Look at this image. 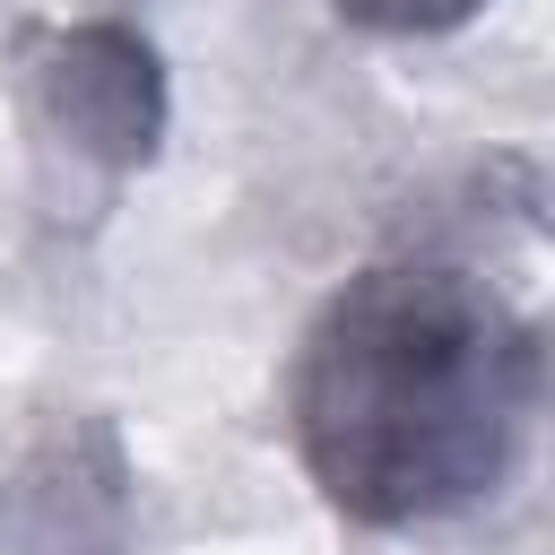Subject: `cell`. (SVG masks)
<instances>
[{"mask_svg": "<svg viewBox=\"0 0 555 555\" xmlns=\"http://www.w3.org/2000/svg\"><path fill=\"white\" fill-rule=\"evenodd\" d=\"M546 408L538 312L460 251L364 260L304 330L286 434L321 503L356 529H442L486 512Z\"/></svg>", "mask_w": 555, "mask_h": 555, "instance_id": "cell-1", "label": "cell"}, {"mask_svg": "<svg viewBox=\"0 0 555 555\" xmlns=\"http://www.w3.org/2000/svg\"><path fill=\"white\" fill-rule=\"evenodd\" d=\"M26 113L52 156L87 165L95 182H121L156 156L165 139V61L130 17H78V26H35L26 35Z\"/></svg>", "mask_w": 555, "mask_h": 555, "instance_id": "cell-2", "label": "cell"}, {"mask_svg": "<svg viewBox=\"0 0 555 555\" xmlns=\"http://www.w3.org/2000/svg\"><path fill=\"white\" fill-rule=\"evenodd\" d=\"M139 477L113 416H52L0 477V555H130Z\"/></svg>", "mask_w": 555, "mask_h": 555, "instance_id": "cell-3", "label": "cell"}, {"mask_svg": "<svg viewBox=\"0 0 555 555\" xmlns=\"http://www.w3.org/2000/svg\"><path fill=\"white\" fill-rule=\"evenodd\" d=\"M330 17H347V26H364V35H460L468 17H486L494 0H321Z\"/></svg>", "mask_w": 555, "mask_h": 555, "instance_id": "cell-4", "label": "cell"}]
</instances>
